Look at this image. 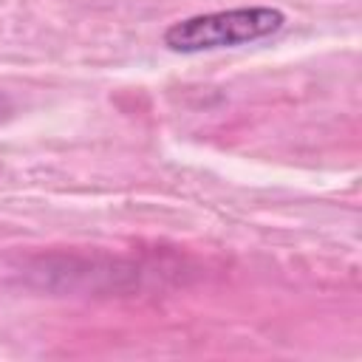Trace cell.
<instances>
[{
  "label": "cell",
  "instance_id": "1",
  "mask_svg": "<svg viewBox=\"0 0 362 362\" xmlns=\"http://www.w3.org/2000/svg\"><path fill=\"white\" fill-rule=\"evenodd\" d=\"M283 23H286L283 11L272 6H243V8H229V11L195 14V17L173 23L164 31V45L181 54L243 45V42H255V40H263L280 31Z\"/></svg>",
  "mask_w": 362,
  "mask_h": 362
}]
</instances>
